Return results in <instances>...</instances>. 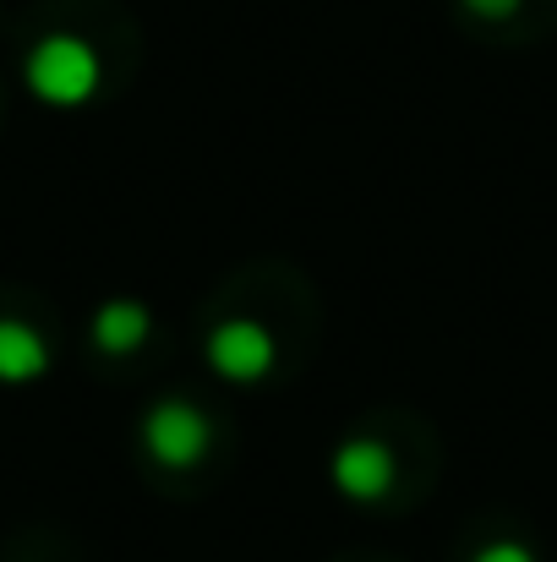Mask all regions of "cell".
Returning a JSON list of instances; mask_svg holds the SVG:
<instances>
[{"instance_id": "cell-1", "label": "cell", "mask_w": 557, "mask_h": 562, "mask_svg": "<svg viewBox=\"0 0 557 562\" xmlns=\"http://www.w3.org/2000/svg\"><path fill=\"white\" fill-rule=\"evenodd\" d=\"M22 77H27L33 99H44V104H55V110H77V104H88V99L99 93L104 66H99V49H93L88 38H77V33H49V38H38V44L27 49Z\"/></svg>"}, {"instance_id": "cell-2", "label": "cell", "mask_w": 557, "mask_h": 562, "mask_svg": "<svg viewBox=\"0 0 557 562\" xmlns=\"http://www.w3.org/2000/svg\"><path fill=\"white\" fill-rule=\"evenodd\" d=\"M208 442H213V426H208V415H202L197 404H186V398L154 404L148 420H143V448H148L154 464H165V470H191V464L208 453Z\"/></svg>"}, {"instance_id": "cell-3", "label": "cell", "mask_w": 557, "mask_h": 562, "mask_svg": "<svg viewBox=\"0 0 557 562\" xmlns=\"http://www.w3.org/2000/svg\"><path fill=\"white\" fill-rule=\"evenodd\" d=\"M274 361H279V345L252 317H230L208 334V367L224 382H257V376L274 372Z\"/></svg>"}, {"instance_id": "cell-4", "label": "cell", "mask_w": 557, "mask_h": 562, "mask_svg": "<svg viewBox=\"0 0 557 562\" xmlns=\"http://www.w3.org/2000/svg\"><path fill=\"white\" fill-rule=\"evenodd\" d=\"M328 475H334V486H339L350 503H382V497L393 492L399 464H393V453H388L382 442H371V437H350V442L334 453Z\"/></svg>"}, {"instance_id": "cell-5", "label": "cell", "mask_w": 557, "mask_h": 562, "mask_svg": "<svg viewBox=\"0 0 557 562\" xmlns=\"http://www.w3.org/2000/svg\"><path fill=\"white\" fill-rule=\"evenodd\" d=\"M148 328H154V317H148L143 301H104L93 312V345L104 356H132L148 339Z\"/></svg>"}, {"instance_id": "cell-6", "label": "cell", "mask_w": 557, "mask_h": 562, "mask_svg": "<svg viewBox=\"0 0 557 562\" xmlns=\"http://www.w3.org/2000/svg\"><path fill=\"white\" fill-rule=\"evenodd\" d=\"M49 367V350L44 339L27 328V323H0V382H33V376Z\"/></svg>"}, {"instance_id": "cell-7", "label": "cell", "mask_w": 557, "mask_h": 562, "mask_svg": "<svg viewBox=\"0 0 557 562\" xmlns=\"http://www.w3.org/2000/svg\"><path fill=\"white\" fill-rule=\"evenodd\" d=\"M470 562H536V558H531V547H520V541H492V547H481Z\"/></svg>"}, {"instance_id": "cell-8", "label": "cell", "mask_w": 557, "mask_h": 562, "mask_svg": "<svg viewBox=\"0 0 557 562\" xmlns=\"http://www.w3.org/2000/svg\"><path fill=\"white\" fill-rule=\"evenodd\" d=\"M525 0H465V11L470 16H487V22H503V16H514Z\"/></svg>"}]
</instances>
